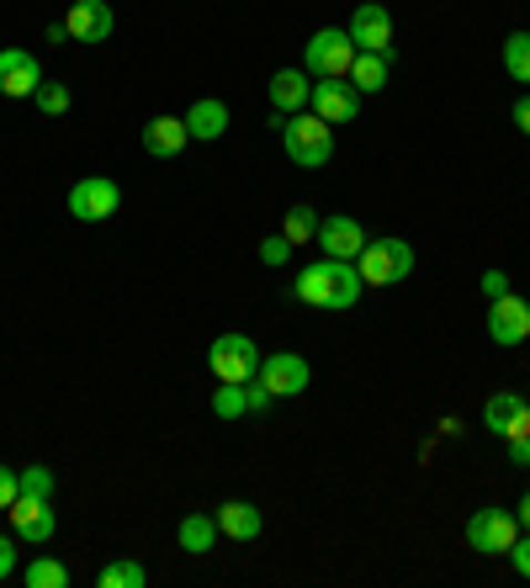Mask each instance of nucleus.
Returning <instances> with one entry per match:
<instances>
[{
	"label": "nucleus",
	"mask_w": 530,
	"mask_h": 588,
	"mask_svg": "<svg viewBox=\"0 0 530 588\" xmlns=\"http://www.w3.org/2000/svg\"><path fill=\"white\" fill-rule=\"evenodd\" d=\"M504 70H509V80L530 85V32H509L504 38Z\"/></svg>",
	"instance_id": "5701e85b"
},
{
	"label": "nucleus",
	"mask_w": 530,
	"mask_h": 588,
	"mask_svg": "<svg viewBox=\"0 0 530 588\" xmlns=\"http://www.w3.org/2000/svg\"><path fill=\"white\" fill-rule=\"evenodd\" d=\"M261 260H265V266H287V260H292V239H287V234H265V239H261Z\"/></svg>",
	"instance_id": "c756f323"
},
{
	"label": "nucleus",
	"mask_w": 530,
	"mask_h": 588,
	"mask_svg": "<svg viewBox=\"0 0 530 588\" xmlns=\"http://www.w3.org/2000/svg\"><path fill=\"white\" fill-rule=\"evenodd\" d=\"M504 557L514 563V572H520V578H530V536H514V546H509Z\"/></svg>",
	"instance_id": "473e14b6"
},
{
	"label": "nucleus",
	"mask_w": 530,
	"mask_h": 588,
	"mask_svg": "<svg viewBox=\"0 0 530 588\" xmlns=\"http://www.w3.org/2000/svg\"><path fill=\"white\" fill-rule=\"evenodd\" d=\"M186 133H192V138H202V144H213V138H223V133H228V106H223V101H196L192 112H186Z\"/></svg>",
	"instance_id": "412c9836"
},
{
	"label": "nucleus",
	"mask_w": 530,
	"mask_h": 588,
	"mask_svg": "<svg viewBox=\"0 0 530 588\" xmlns=\"http://www.w3.org/2000/svg\"><path fill=\"white\" fill-rule=\"evenodd\" d=\"M64 27H70L74 43H106L112 27H118V17H112L106 0H74L70 11H64Z\"/></svg>",
	"instance_id": "4468645a"
},
{
	"label": "nucleus",
	"mask_w": 530,
	"mask_h": 588,
	"mask_svg": "<svg viewBox=\"0 0 530 588\" xmlns=\"http://www.w3.org/2000/svg\"><path fill=\"white\" fill-rule=\"evenodd\" d=\"M356 270H361L366 287H393L414 270V245L409 239H366V249L356 255Z\"/></svg>",
	"instance_id": "7ed1b4c3"
},
{
	"label": "nucleus",
	"mask_w": 530,
	"mask_h": 588,
	"mask_svg": "<svg viewBox=\"0 0 530 588\" xmlns=\"http://www.w3.org/2000/svg\"><path fill=\"white\" fill-rule=\"evenodd\" d=\"M514 536H520V519L509 515V509H499V504H488V509H478V515L467 519V546L478 557H504L509 546H514Z\"/></svg>",
	"instance_id": "39448f33"
},
{
	"label": "nucleus",
	"mask_w": 530,
	"mask_h": 588,
	"mask_svg": "<svg viewBox=\"0 0 530 588\" xmlns=\"http://www.w3.org/2000/svg\"><path fill=\"white\" fill-rule=\"evenodd\" d=\"M27 588H70V567L53 563V557H38L27 567Z\"/></svg>",
	"instance_id": "bb28decb"
},
{
	"label": "nucleus",
	"mask_w": 530,
	"mask_h": 588,
	"mask_svg": "<svg viewBox=\"0 0 530 588\" xmlns=\"http://www.w3.org/2000/svg\"><path fill=\"white\" fill-rule=\"evenodd\" d=\"M213 519H217V536H228V540H255L265 530L261 509H255V504H244V498H228V504H217Z\"/></svg>",
	"instance_id": "f3484780"
},
{
	"label": "nucleus",
	"mask_w": 530,
	"mask_h": 588,
	"mask_svg": "<svg viewBox=\"0 0 530 588\" xmlns=\"http://www.w3.org/2000/svg\"><path fill=\"white\" fill-rule=\"evenodd\" d=\"M192 144V133H186V117H154L144 127V148L154 159H175L181 148Z\"/></svg>",
	"instance_id": "a211bd4d"
},
{
	"label": "nucleus",
	"mask_w": 530,
	"mask_h": 588,
	"mask_svg": "<svg viewBox=\"0 0 530 588\" xmlns=\"http://www.w3.org/2000/svg\"><path fill=\"white\" fill-rule=\"evenodd\" d=\"M482 292H488V297H504V292H509V281L499 276V270H488V276H482Z\"/></svg>",
	"instance_id": "c9c22d12"
},
{
	"label": "nucleus",
	"mask_w": 530,
	"mask_h": 588,
	"mask_svg": "<svg viewBox=\"0 0 530 588\" xmlns=\"http://www.w3.org/2000/svg\"><path fill=\"white\" fill-rule=\"evenodd\" d=\"M282 234H287L292 245H308V239L318 234V213L308 207V202H297V207L287 213V223H282Z\"/></svg>",
	"instance_id": "a878e982"
},
{
	"label": "nucleus",
	"mask_w": 530,
	"mask_h": 588,
	"mask_svg": "<svg viewBox=\"0 0 530 588\" xmlns=\"http://www.w3.org/2000/svg\"><path fill=\"white\" fill-rule=\"evenodd\" d=\"M514 127H520V133L530 138V96H520V101H514Z\"/></svg>",
	"instance_id": "e433bc0d"
},
{
	"label": "nucleus",
	"mask_w": 530,
	"mask_h": 588,
	"mask_svg": "<svg viewBox=\"0 0 530 588\" xmlns=\"http://www.w3.org/2000/svg\"><path fill=\"white\" fill-rule=\"evenodd\" d=\"M144 578H149V572H144L139 563H128V557H118V563H106V567H101V578H96V584H101V588H144Z\"/></svg>",
	"instance_id": "393cba45"
},
{
	"label": "nucleus",
	"mask_w": 530,
	"mask_h": 588,
	"mask_svg": "<svg viewBox=\"0 0 530 588\" xmlns=\"http://www.w3.org/2000/svg\"><path fill=\"white\" fill-rule=\"evenodd\" d=\"M17 493H22V477H17L11 466H0V509H11V504H17Z\"/></svg>",
	"instance_id": "2f4dec72"
},
{
	"label": "nucleus",
	"mask_w": 530,
	"mask_h": 588,
	"mask_svg": "<svg viewBox=\"0 0 530 588\" xmlns=\"http://www.w3.org/2000/svg\"><path fill=\"white\" fill-rule=\"evenodd\" d=\"M244 398H249V414H265V409L276 403V398H271V388H265L261 376H249V382H244Z\"/></svg>",
	"instance_id": "7c9ffc66"
},
{
	"label": "nucleus",
	"mask_w": 530,
	"mask_h": 588,
	"mask_svg": "<svg viewBox=\"0 0 530 588\" xmlns=\"http://www.w3.org/2000/svg\"><path fill=\"white\" fill-rule=\"evenodd\" d=\"M122 207V192L118 180H106V175H85V180H74L70 192V213L80 223H106L112 213Z\"/></svg>",
	"instance_id": "0eeeda50"
},
{
	"label": "nucleus",
	"mask_w": 530,
	"mask_h": 588,
	"mask_svg": "<svg viewBox=\"0 0 530 588\" xmlns=\"http://www.w3.org/2000/svg\"><path fill=\"white\" fill-rule=\"evenodd\" d=\"M308 96H314L308 70H276L271 74V106H276V112H303Z\"/></svg>",
	"instance_id": "aec40b11"
},
{
	"label": "nucleus",
	"mask_w": 530,
	"mask_h": 588,
	"mask_svg": "<svg viewBox=\"0 0 530 588\" xmlns=\"http://www.w3.org/2000/svg\"><path fill=\"white\" fill-rule=\"evenodd\" d=\"M38 85H43V64H38V53H27V49H6V53H0V96H11V101L38 96Z\"/></svg>",
	"instance_id": "ddd939ff"
},
{
	"label": "nucleus",
	"mask_w": 530,
	"mask_h": 588,
	"mask_svg": "<svg viewBox=\"0 0 530 588\" xmlns=\"http://www.w3.org/2000/svg\"><path fill=\"white\" fill-rule=\"evenodd\" d=\"M482 424H488L493 435H504V441L530 435V403L520 392H493V398L482 403Z\"/></svg>",
	"instance_id": "2eb2a0df"
},
{
	"label": "nucleus",
	"mask_w": 530,
	"mask_h": 588,
	"mask_svg": "<svg viewBox=\"0 0 530 588\" xmlns=\"http://www.w3.org/2000/svg\"><path fill=\"white\" fill-rule=\"evenodd\" d=\"M213 414L228 424V419H244L249 414V398H244V382H217L213 392Z\"/></svg>",
	"instance_id": "b1692460"
},
{
	"label": "nucleus",
	"mask_w": 530,
	"mask_h": 588,
	"mask_svg": "<svg viewBox=\"0 0 530 588\" xmlns=\"http://www.w3.org/2000/svg\"><path fill=\"white\" fill-rule=\"evenodd\" d=\"M17 477H22V493H32V498H53V472L49 466H22Z\"/></svg>",
	"instance_id": "c85d7f7f"
},
{
	"label": "nucleus",
	"mask_w": 530,
	"mask_h": 588,
	"mask_svg": "<svg viewBox=\"0 0 530 588\" xmlns=\"http://www.w3.org/2000/svg\"><path fill=\"white\" fill-rule=\"evenodd\" d=\"M217 540V519L213 515H186L181 519V551H192V557H207Z\"/></svg>",
	"instance_id": "4be33fe9"
},
{
	"label": "nucleus",
	"mask_w": 530,
	"mask_h": 588,
	"mask_svg": "<svg viewBox=\"0 0 530 588\" xmlns=\"http://www.w3.org/2000/svg\"><path fill=\"white\" fill-rule=\"evenodd\" d=\"M292 292L303 297L308 308H324V313H345V308H356L366 292L361 270L356 260H314L308 270H297V281H292Z\"/></svg>",
	"instance_id": "f257e3e1"
},
{
	"label": "nucleus",
	"mask_w": 530,
	"mask_h": 588,
	"mask_svg": "<svg viewBox=\"0 0 530 588\" xmlns=\"http://www.w3.org/2000/svg\"><path fill=\"white\" fill-rule=\"evenodd\" d=\"M509 462L530 466V435H514V441H509Z\"/></svg>",
	"instance_id": "f704fd0d"
},
{
	"label": "nucleus",
	"mask_w": 530,
	"mask_h": 588,
	"mask_svg": "<svg viewBox=\"0 0 530 588\" xmlns=\"http://www.w3.org/2000/svg\"><path fill=\"white\" fill-rule=\"evenodd\" d=\"M11 567H17V546H11V536H0V584L11 578Z\"/></svg>",
	"instance_id": "72a5a7b5"
},
{
	"label": "nucleus",
	"mask_w": 530,
	"mask_h": 588,
	"mask_svg": "<svg viewBox=\"0 0 530 588\" xmlns=\"http://www.w3.org/2000/svg\"><path fill=\"white\" fill-rule=\"evenodd\" d=\"M282 148H287L292 165H303V171H318V165H329V154H335V127L324 123L318 112H297V117H282Z\"/></svg>",
	"instance_id": "f03ea898"
},
{
	"label": "nucleus",
	"mask_w": 530,
	"mask_h": 588,
	"mask_svg": "<svg viewBox=\"0 0 530 588\" xmlns=\"http://www.w3.org/2000/svg\"><path fill=\"white\" fill-rule=\"evenodd\" d=\"M356 43H350V32H339V27H318L314 38H308V49H303V70L318 74V80H345L350 64H356Z\"/></svg>",
	"instance_id": "20e7f679"
},
{
	"label": "nucleus",
	"mask_w": 530,
	"mask_h": 588,
	"mask_svg": "<svg viewBox=\"0 0 530 588\" xmlns=\"http://www.w3.org/2000/svg\"><path fill=\"white\" fill-rule=\"evenodd\" d=\"M314 239H318V249H324L329 260H356V255L366 249V228L356 218H345V213H339V218H318Z\"/></svg>",
	"instance_id": "dca6fc26"
},
{
	"label": "nucleus",
	"mask_w": 530,
	"mask_h": 588,
	"mask_svg": "<svg viewBox=\"0 0 530 588\" xmlns=\"http://www.w3.org/2000/svg\"><path fill=\"white\" fill-rule=\"evenodd\" d=\"M32 101H38V112H43V117H64L74 96H70V85H59V80L49 85V80H43V85H38V96H32Z\"/></svg>",
	"instance_id": "cd10ccee"
},
{
	"label": "nucleus",
	"mask_w": 530,
	"mask_h": 588,
	"mask_svg": "<svg viewBox=\"0 0 530 588\" xmlns=\"http://www.w3.org/2000/svg\"><path fill=\"white\" fill-rule=\"evenodd\" d=\"M361 96H377V91H387V80H393V53H356V64H350V74H345Z\"/></svg>",
	"instance_id": "6ab92c4d"
},
{
	"label": "nucleus",
	"mask_w": 530,
	"mask_h": 588,
	"mask_svg": "<svg viewBox=\"0 0 530 588\" xmlns=\"http://www.w3.org/2000/svg\"><path fill=\"white\" fill-rule=\"evenodd\" d=\"M308 112H318L329 127L356 123V112H361V91H356V85H345V80H318L314 96H308Z\"/></svg>",
	"instance_id": "9b49d317"
},
{
	"label": "nucleus",
	"mask_w": 530,
	"mask_h": 588,
	"mask_svg": "<svg viewBox=\"0 0 530 588\" xmlns=\"http://www.w3.org/2000/svg\"><path fill=\"white\" fill-rule=\"evenodd\" d=\"M255 376L271 388V398H297V392H308V382H314L308 361H303V355H292V350H282V355H265Z\"/></svg>",
	"instance_id": "9d476101"
},
{
	"label": "nucleus",
	"mask_w": 530,
	"mask_h": 588,
	"mask_svg": "<svg viewBox=\"0 0 530 588\" xmlns=\"http://www.w3.org/2000/svg\"><path fill=\"white\" fill-rule=\"evenodd\" d=\"M11 515V530H17V540H27V546H49L53 540V498H32V493H17V504L6 509Z\"/></svg>",
	"instance_id": "1a4fd4ad"
},
{
	"label": "nucleus",
	"mask_w": 530,
	"mask_h": 588,
	"mask_svg": "<svg viewBox=\"0 0 530 588\" xmlns=\"http://www.w3.org/2000/svg\"><path fill=\"white\" fill-rule=\"evenodd\" d=\"M520 525L530 530V493H520Z\"/></svg>",
	"instance_id": "4c0bfd02"
},
{
	"label": "nucleus",
	"mask_w": 530,
	"mask_h": 588,
	"mask_svg": "<svg viewBox=\"0 0 530 588\" xmlns=\"http://www.w3.org/2000/svg\"><path fill=\"white\" fill-rule=\"evenodd\" d=\"M488 340L493 344H526L530 340V302L520 292H504L488 302Z\"/></svg>",
	"instance_id": "6e6552de"
},
{
	"label": "nucleus",
	"mask_w": 530,
	"mask_h": 588,
	"mask_svg": "<svg viewBox=\"0 0 530 588\" xmlns=\"http://www.w3.org/2000/svg\"><path fill=\"white\" fill-rule=\"evenodd\" d=\"M350 43L366 53H393V17H387V6L361 0V6L350 11Z\"/></svg>",
	"instance_id": "f8f14e48"
},
{
	"label": "nucleus",
	"mask_w": 530,
	"mask_h": 588,
	"mask_svg": "<svg viewBox=\"0 0 530 588\" xmlns=\"http://www.w3.org/2000/svg\"><path fill=\"white\" fill-rule=\"evenodd\" d=\"M207 367H213L217 382H249L261 371V350L249 334H223V340L207 344Z\"/></svg>",
	"instance_id": "423d86ee"
}]
</instances>
